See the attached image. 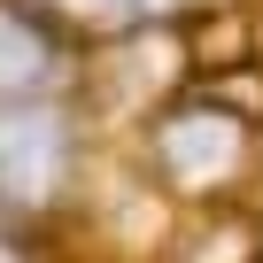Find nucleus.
I'll list each match as a JSON object with an SVG mask.
<instances>
[{"label":"nucleus","instance_id":"nucleus-1","mask_svg":"<svg viewBox=\"0 0 263 263\" xmlns=\"http://www.w3.org/2000/svg\"><path fill=\"white\" fill-rule=\"evenodd\" d=\"M62 171V124L39 116V108H16L0 116V194L8 201H39Z\"/></svg>","mask_w":263,"mask_h":263},{"label":"nucleus","instance_id":"nucleus-2","mask_svg":"<svg viewBox=\"0 0 263 263\" xmlns=\"http://www.w3.org/2000/svg\"><path fill=\"white\" fill-rule=\"evenodd\" d=\"M163 155H171V171H178V178L209 186V178L240 155V132H232L224 116H194V124H178L171 140H163Z\"/></svg>","mask_w":263,"mask_h":263},{"label":"nucleus","instance_id":"nucleus-3","mask_svg":"<svg viewBox=\"0 0 263 263\" xmlns=\"http://www.w3.org/2000/svg\"><path fill=\"white\" fill-rule=\"evenodd\" d=\"M39 70V39L24 24H0V78H31Z\"/></svg>","mask_w":263,"mask_h":263},{"label":"nucleus","instance_id":"nucleus-4","mask_svg":"<svg viewBox=\"0 0 263 263\" xmlns=\"http://www.w3.org/2000/svg\"><path fill=\"white\" fill-rule=\"evenodd\" d=\"M78 8H116V16H140V8H163V0H78Z\"/></svg>","mask_w":263,"mask_h":263}]
</instances>
